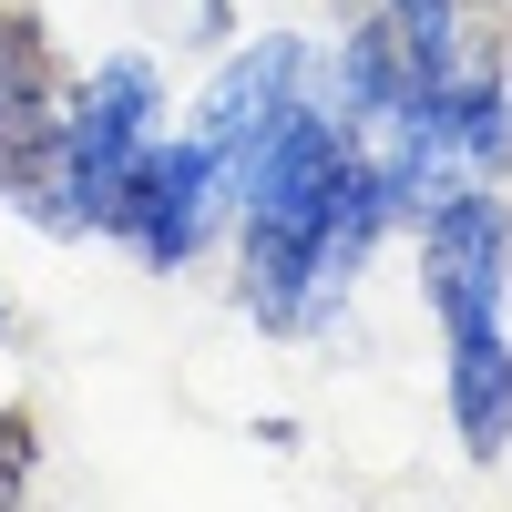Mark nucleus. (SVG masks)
Listing matches in <instances>:
<instances>
[{
    "label": "nucleus",
    "instance_id": "f257e3e1",
    "mask_svg": "<svg viewBox=\"0 0 512 512\" xmlns=\"http://www.w3.org/2000/svg\"><path fill=\"white\" fill-rule=\"evenodd\" d=\"M154 103H164L154 62L144 52H113L93 82H72L62 154L41 164L11 205H21L31 226H52V236H113V205H123V185H134V164L154 144Z\"/></svg>",
    "mask_w": 512,
    "mask_h": 512
},
{
    "label": "nucleus",
    "instance_id": "f03ea898",
    "mask_svg": "<svg viewBox=\"0 0 512 512\" xmlns=\"http://www.w3.org/2000/svg\"><path fill=\"white\" fill-rule=\"evenodd\" d=\"M420 277H431L441 328L502 318V287H512V205H502L492 185L431 195V205H420Z\"/></svg>",
    "mask_w": 512,
    "mask_h": 512
},
{
    "label": "nucleus",
    "instance_id": "7ed1b4c3",
    "mask_svg": "<svg viewBox=\"0 0 512 512\" xmlns=\"http://www.w3.org/2000/svg\"><path fill=\"white\" fill-rule=\"evenodd\" d=\"M236 185H226V154L205 144V134H185V144H144V164H134V185H123V205H113V236L144 256V267H185V256L216 236V205H226Z\"/></svg>",
    "mask_w": 512,
    "mask_h": 512
},
{
    "label": "nucleus",
    "instance_id": "20e7f679",
    "mask_svg": "<svg viewBox=\"0 0 512 512\" xmlns=\"http://www.w3.org/2000/svg\"><path fill=\"white\" fill-rule=\"evenodd\" d=\"M62 123H72V72L41 31V11L11 0L0 11V195H21L62 154Z\"/></svg>",
    "mask_w": 512,
    "mask_h": 512
},
{
    "label": "nucleus",
    "instance_id": "39448f33",
    "mask_svg": "<svg viewBox=\"0 0 512 512\" xmlns=\"http://www.w3.org/2000/svg\"><path fill=\"white\" fill-rule=\"evenodd\" d=\"M297 82H308V41H287V31L256 41V52H236L216 82H205V123H195V134L226 154V185H236V164L256 154V134L297 103Z\"/></svg>",
    "mask_w": 512,
    "mask_h": 512
},
{
    "label": "nucleus",
    "instance_id": "423d86ee",
    "mask_svg": "<svg viewBox=\"0 0 512 512\" xmlns=\"http://www.w3.org/2000/svg\"><path fill=\"white\" fill-rule=\"evenodd\" d=\"M441 338H451V431L472 461H502L512 451V338H502V318L441 328Z\"/></svg>",
    "mask_w": 512,
    "mask_h": 512
},
{
    "label": "nucleus",
    "instance_id": "0eeeda50",
    "mask_svg": "<svg viewBox=\"0 0 512 512\" xmlns=\"http://www.w3.org/2000/svg\"><path fill=\"white\" fill-rule=\"evenodd\" d=\"M379 21L400 31L410 82H441V72H461V62H472V52H461V31H472V21H461V0H390Z\"/></svg>",
    "mask_w": 512,
    "mask_h": 512
},
{
    "label": "nucleus",
    "instance_id": "6e6552de",
    "mask_svg": "<svg viewBox=\"0 0 512 512\" xmlns=\"http://www.w3.org/2000/svg\"><path fill=\"white\" fill-rule=\"evenodd\" d=\"M31 451H41L31 441V410H0V502L31 492Z\"/></svg>",
    "mask_w": 512,
    "mask_h": 512
},
{
    "label": "nucleus",
    "instance_id": "1a4fd4ad",
    "mask_svg": "<svg viewBox=\"0 0 512 512\" xmlns=\"http://www.w3.org/2000/svg\"><path fill=\"white\" fill-rule=\"evenodd\" d=\"M226 31V0H195V41H216Z\"/></svg>",
    "mask_w": 512,
    "mask_h": 512
},
{
    "label": "nucleus",
    "instance_id": "9d476101",
    "mask_svg": "<svg viewBox=\"0 0 512 512\" xmlns=\"http://www.w3.org/2000/svg\"><path fill=\"white\" fill-rule=\"evenodd\" d=\"M0 318H11V297H0Z\"/></svg>",
    "mask_w": 512,
    "mask_h": 512
}]
</instances>
